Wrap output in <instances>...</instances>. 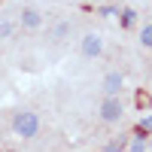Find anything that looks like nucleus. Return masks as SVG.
<instances>
[{"mask_svg":"<svg viewBox=\"0 0 152 152\" xmlns=\"http://www.w3.org/2000/svg\"><path fill=\"white\" fill-rule=\"evenodd\" d=\"M122 85H125V76L122 73H107L104 76V94H122Z\"/></svg>","mask_w":152,"mask_h":152,"instance_id":"nucleus-4","label":"nucleus"},{"mask_svg":"<svg viewBox=\"0 0 152 152\" xmlns=\"http://www.w3.org/2000/svg\"><path fill=\"white\" fill-rule=\"evenodd\" d=\"M70 31H73V24H70L67 18H61L55 28H52V37H55V40H67V37H70Z\"/></svg>","mask_w":152,"mask_h":152,"instance_id":"nucleus-6","label":"nucleus"},{"mask_svg":"<svg viewBox=\"0 0 152 152\" xmlns=\"http://www.w3.org/2000/svg\"><path fill=\"white\" fill-rule=\"evenodd\" d=\"M131 152H149V143L143 140V137H134L131 140Z\"/></svg>","mask_w":152,"mask_h":152,"instance_id":"nucleus-9","label":"nucleus"},{"mask_svg":"<svg viewBox=\"0 0 152 152\" xmlns=\"http://www.w3.org/2000/svg\"><path fill=\"white\" fill-rule=\"evenodd\" d=\"M125 146H128V137H119V140H113V143L107 146V152H122Z\"/></svg>","mask_w":152,"mask_h":152,"instance_id":"nucleus-10","label":"nucleus"},{"mask_svg":"<svg viewBox=\"0 0 152 152\" xmlns=\"http://www.w3.org/2000/svg\"><path fill=\"white\" fill-rule=\"evenodd\" d=\"M140 134H143V137L152 134V116H143V119H140Z\"/></svg>","mask_w":152,"mask_h":152,"instance_id":"nucleus-11","label":"nucleus"},{"mask_svg":"<svg viewBox=\"0 0 152 152\" xmlns=\"http://www.w3.org/2000/svg\"><path fill=\"white\" fill-rule=\"evenodd\" d=\"M12 131H15L21 140H31V137H37V131H40V116H37L34 110H21L12 116Z\"/></svg>","mask_w":152,"mask_h":152,"instance_id":"nucleus-1","label":"nucleus"},{"mask_svg":"<svg viewBox=\"0 0 152 152\" xmlns=\"http://www.w3.org/2000/svg\"><path fill=\"white\" fill-rule=\"evenodd\" d=\"M125 116V113H122V100H119V94H107L104 97V104H100V119H104V122H119Z\"/></svg>","mask_w":152,"mask_h":152,"instance_id":"nucleus-2","label":"nucleus"},{"mask_svg":"<svg viewBox=\"0 0 152 152\" xmlns=\"http://www.w3.org/2000/svg\"><path fill=\"white\" fill-rule=\"evenodd\" d=\"M149 149H152V140H149Z\"/></svg>","mask_w":152,"mask_h":152,"instance_id":"nucleus-14","label":"nucleus"},{"mask_svg":"<svg viewBox=\"0 0 152 152\" xmlns=\"http://www.w3.org/2000/svg\"><path fill=\"white\" fill-rule=\"evenodd\" d=\"M9 34H12V24L9 21H0V40H6Z\"/></svg>","mask_w":152,"mask_h":152,"instance_id":"nucleus-13","label":"nucleus"},{"mask_svg":"<svg viewBox=\"0 0 152 152\" xmlns=\"http://www.w3.org/2000/svg\"><path fill=\"white\" fill-rule=\"evenodd\" d=\"M119 15H122V28H134L137 24V12L134 9H122Z\"/></svg>","mask_w":152,"mask_h":152,"instance_id":"nucleus-8","label":"nucleus"},{"mask_svg":"<svg viewBox=\"0 0 152 152\" xmlns=\"http://www.w3.org/2000/svg\"><path fill=\"white\" fill-rule=\"evenodd\" d=\"M100 15H104V18H113V15H119V9H116V6H100Z\"/></svg>","mask_w":152,"mask_h":152,"instance_id":"nucleus-12","label":"nucleus"},{"mask_svg":"<svg viewBox=\"0 0 152 152\" xmlns=\"http://www.w3.org/2000/svg\"><path fill=\"white\" fill-rule=\"evenodd\" d=\"M40 24H43V15H40V12H37V9H21V28H28V31H37V28H40Z\"/></svg>","mask_w":152,"mask_h":152,"instance_id":"nucleus-5","label":"nucleus"},{"mask_svg":"<svg viewBox=\"0 0 152 152\" xmlns=\"http://www.w3.org/2000/svg\"><path fill=\"white\" fill-rule=\"evenodd\" d=\"M79 52H82V58H97L100 52H104V37L100 34H85L82 40H79Z\"/></svg>","mask_w":152,"mask_h":152,"instance_id":"nucleus-3","label":"nucleus"},{"mask_svg":"<svg viewBox=\"0 0 152 152\" xmlns=\"http://www.w3.org/2000/svg\"><path fill=\"white\" fill-rule=\"evenodd\" d=\"M140 46L143 49H152V21L140 28Z\"/></svg>","mask_w":152,"mask_h":152,"instance_id":"nucleus-7","label":"nucleus"}]
</instances>
